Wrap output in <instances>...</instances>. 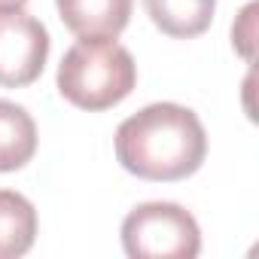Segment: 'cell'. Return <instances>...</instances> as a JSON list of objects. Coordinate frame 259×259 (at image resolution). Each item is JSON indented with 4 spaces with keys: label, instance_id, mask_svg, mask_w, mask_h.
<instances>
[{
    "label": "cell",
    "instance_id": "cell-1",
    "mask_svg": "<svg viewBox=\"0 0 259 259\" xmlns=\"http://www.w3.org/2000/svg\"><path fill=\"white\" fill-rule=\"evenodd\" d=\"M204 156V125L183 104H150L116 128L119 165L144 180H183L201 168Z\"/></svg>",
    "mask_w": 259,
    "mask_h": 259
},
{
    "label": "cell",
    "instance_id": "cell-2",
    "mask_svg": "<svg viewBox=\"0 0 259 259\" xmlns=\"http://www.w3.org/2000/svg\"><path fill=\"white\" fill-rule=\"evenodd\" d=\"M135 58L116 40L79 37L58 64V92L79 110H107L132 95Z\"/></svg>",
    "mask_w": 259,
    "mask_h": 259
},
{
    "label": "cell",
    "instance_id": "cell-3",
    "mask_svg": "<svg viewBox=\"0 0 259 259\" xmlns=\"http://www.w3.org/2000/svg\"><path fill=\"white\" fill-rule=\"evenodd\" d=\"M122 247L132 259H195L201 232L186 207L174 201H147L125 217Z\"/></svg>",
    "mask_w": 259,
    "mask_h": 259
},
{
    "label": "cell",
    "instance_id": "cell-4",
    "mask_svg": "<svg viewBox=\"0 0 259 259\" xmlns=\"http://www.w3.org/2000/svg\"><path fill=\"white\" fill-rule=\"evenodd\" d=\"M49 58V34L46 28L19 10H0V85L22 89L31 85Z\"/></svg>",
    "mask_w": 259,
    "mask_h": 259
},
{
    "label": "cell",
    "instance_id": "cell-5",
    "mask_svg": "<svg viewBox=\"0 0 259 259\" xmlns=\"http://www.w3.org/2000/svg\"><path fill=\"white\" fill-rule=\"evenodd\" d=\"M61 22L85 40H116L128 19L132 0H55Z\"/></svg>",
    "mask_w": 259,
    "mask_h": 259
},
{
    "label": "cell",
    "instance_id": "cell-6",
    "mask_svg": "<svg viewBox=\"0 0 259 259\" xmlns=\"http://www.w3.org/2000/svg\"><path fill=\"white\" fill-rule=\"evenodd\" d=\"M144 7L162 34L189 40L210 28L217 0H144Z\"/></svg>",
    "mask_w": 259,
    "mask_h": 259
},
{
    "label": "cell",
    "instance_id": "cell-7",
    "mask_svg": "<svg viewBox=\"0 0 259 259\" xmlns=\"http://www.w3.org/2000/svg\"><path fill=\"white\" fill-rule=\"evenodd\" d=\"M37 153V125L13 101H0V171H19Z\"/></svg>",
    "mask_w": 259,
    "mask_h": 259
},
{
    "label": "cell",
    "instance_id": "cell-8",
    "mask_svg": "<svg viewBox=\"0 0 259 259\" xmlns=\"http://www.w3.org/2000/svg\"><path fill=\"white\" fill-rule=\"evenodd\" d=\"M37 238V210L34 204L13 192L0 189V259L25 256Z\"/></svg>",
    "mask_w": 259,
    "mask_h": 259
},
{
    "label": "cell",
    "instance_id": "cell-9",
    "mask_svg": "<svg viewBox=\"0 0 259 259\" xmlns=\"http://www.w3.org/2000/svg\"><path fill=\"white\" fill-rule=\"evenodd\" d=\"M25 4H28V0H0V10H19Z\"/></svg>",
    "mask_w": 259,
    "mask_h": 259
}]
</instances>
